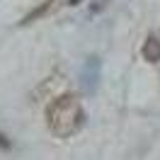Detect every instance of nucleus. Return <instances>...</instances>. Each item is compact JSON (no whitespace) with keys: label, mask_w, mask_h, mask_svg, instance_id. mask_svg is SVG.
Segmentation results:
<instances>
[{"label":"nucleus","mask_w":160,"mask_h":160,"mask_svg":"<svg viewBox=\"0 0 160 160\" xmlns=\"http://www.w3.org/2000/svg\"><path fill=\"white\" fill-rule=\"evenodd\" d=\"M70 5H80V0H68Z\"/></svg>","instance_id":"3"},{"label":"nucleus","mask_w":160,"mask_h":160,"mask_svg":"<svg viewBox=\"0 0 160 160\" xmlns=\"http://www.w3.org/2000/svg\"><path fill=\"white\" fill-rule=\"evenodd\" d=\"M141 56L148 61V63H160V32L146 37L143 46H141Z\"/></svg>","instance_id":"2"},{"label":"nucleus","mask_w":160,"mask_h":160,"mask_svg":"<svg viewBox=\"0 0 160 160\" xmlns=\"http://www.w3.org/2000/svg\"><path fill=\"white\" fill-rule=\"evenodd\" d=\"M85 109L78 95L63 92L58 97H53L46 107V126L56 138H70L82 131L85 126Z\"/></svg>","instance_id":"1"}]
</instances>
